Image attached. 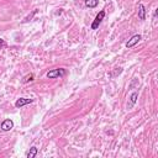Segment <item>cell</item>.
Wrapping results in <instances>:
<instances>
[{
	"label": "cell",
	"mask_w": 158,
	"mask_h": 158,
	"mask_svg": "<svg viewBox=\"0 0 158 158\" xmlns=\"http://www.w3.org/2000/svg\"><path fill=\"white\" fill-rule=\"evenodd\" d=\"M64 74H66V70H64L63 68H57V69H53V70H50L46 76H47V78L50 79H53V78H58V77H63Z\"/></svg>",
	"instance_id": "6da1fadb"
},
{
	"label": "cell",
	"mask_w": 158,
	"mask_h": 158,
	"mask_svg": "<svg viewBox=\"0 0 158 158\" xmlns=\"http://www.w3.org/2000/svg\"><path fill=\"white\" fill-rule=\"evenodd\" d=\"M104 17H105V11H100V13L96 15L95 20L93 21V24H91V29H93V30L98 29V27H99V25L101 24V21L104 20Z\"/></svg>",
	"instance_id": "7a4b0ae2"
},
{
	"label": "cell",
	"mask_w": 158,
	"mask_h": 158,
	"mask_svg": "<svg viewBox=\"0 0 158 158\" xmlns=\"http://www.w3.org/2000/svg\"><path fill=\"white\" fill-rule=\"evenodd\" d=\"M140 40H141V36H140V35H135V36H132L131 39H130V40L127 41V43H126V47H127V48H131V47H134L135 45H137L138 42H140Z\"/></svg>",
	"instance_id": "3957f363"
},
{
	"label": "cell",
	"mask_w": 158,
	"mask_h": 158,
	"mask_svg": "<svg viewBox=\"0 0 158 158\" xmlns=\"http://www.w3.org/2000/svg\"><path fill=\"white\" fill-rule=\"evenodd\" d=\"M32 99H26V98H20V99H17L16 100V103H15V106L16 108H22L27 104H31L32 103Z\"/></svg>",
	"instance_id": "277c9868"
},
{
	"label": "cell",
	"mask_w": 158,
	"mask_h": 158,
	"mask_svg": "<svg viewBox=\"0 0 158 158\" xmlns=\"http://www.w3.org/2000/svg\"><path fill=\"white\" fill-rule=\"evenodd\" d=\"M13 127H14V122H13V120H10V119L4 120L3 124H1V130H3V131H10Z\"/></svg>",
	"instance_id": "5b68a950"
},
{
	"label": "cell",
	"mask_w": 158,
	"mask_h": 158,
	"mask_svg": "<svg viewBox=\"0 0 158 158\" xmlns=\"http://www.w3.org/2000/svg\"><path fill=\"white\" fill-rule=\"evenodd\" d=\"M137 98H138V93L135 91L131 94V96H130V103H127V109H132L134 105L136 104V101H137Z\"/></svg>",
	"instance_id": "8992f818"
},
{
	"label": "cell",
	"mask_w": 158,
	"mask_h": 158,
	"mask_svg": "<svg viewBox=\"0 0 158 158\" xmlns=\"http://www.w3.org/2000/svg\"><path fill=\"white\" fill-rule=\"evenodd\" d=\"M138 17H140L141 20H145L146 19V10H145V6L142 4L138 5Z\"/></svg>",
	"instance_id": "52a82bcc"
},
{
	"label": "cell",
	"mask_w": 158,
	"mask_h": 158,
	"mask_svg": "<svg viewBox=\"0 0 158 158\" xmlns=\"http://www.w3.org/2000/svg\"><path fill=\"white\" fill-rule=\"evenodd\" d=\"M37 152H39V150H37L36 147H31V148H30V151L27 152L26 157H27V158H33V157H36Z\"/></svg>",
	"instance_id": "ba28073f"
},
{
	"label": "cell",
	"mask_w": 158,
	"mask_h": 158,
	"mask_svg": "<svg viewBox=\"0 0 158 158\" xmlns=\"http://www.w3.org/2000/svg\"><path fill=\"white\" fill-rule=\"evenodd\" d=\"M98 4H99L98 0H85V5L88 7H95L98 6Z\"/></svg>",
	"instance_id": "9c48e42d"
},
{
	"label": "cell",
	"mask_w": 158,
	"mask_h": 158,
	"mask_svg": "<svg viewBox=\"0 0 158 158\" xmlns=\"http://www.w3.org/2000/svg\"><path fill=\"white\" fill-rule=\"evenodd\" d=\"M31 80H33V74H29V76H26L24 78L22 83H27V82H31Z\"/></svg>",
	"instance_id": "30bf717a"
},
{
	"label": "cell",
	"mask_w": 158,
	"mask_h": 158,
	"mask_svg": "<svg viewBox=\"0 0 158 158\" xmlns=\"http://www.w3.org/2000/svg\"><path fill=\"white\" fill-rule=\"evenodd\" d=\"M3 43V40H0V45H1Z\"/></svg>",
	"instance_id": "8fae6325"
}]
</instances>
